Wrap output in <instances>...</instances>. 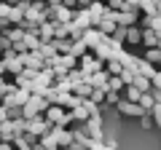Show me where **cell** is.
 I'll list each match as a JSON object with an SVG mask.
<instances>
[{
  "mask_svg": "<svg viewBox=\"0 0 161 150\" xmlns=\"http://www.w3.org/2000/svg\"><path fill=\"white\" fill-rule=\"evenodd\" d=\"M46 110H48V102H46V97L30 94V99L22 104V118H24V121H30V118H38V115H43Z\"/></svg>",
  "mask_w": 161,
  "mask_h": 150,
  "instance_id": "6da1fadb",
  "label": "cell"
},
{
  "mask_svg": "<svg viewBox=\"0 0 161 150\" xmlns=\"http://www.w3.org/2000/svg\"><path fill=\"white\" fill-rule=\"evenodd\" d=\"M115 110H118L124 118H142V115H145V110L140 107L137 102H126L124 97H121V102L115 104Z\"/></svg>",
  "mask_w": 161,
  "mask_h": 150,
  "instance_id": "7a4b0ae2",
  "label": "cell"
},
{
  "mask_svg": "<svg viewBox=\"0 0 161 150\" xmlns=\"http://www.w3.org/2000/svg\"><path fill=\"white\" fill-rule=\"evenodd\" d=\"M48 129H51V126H48V123H46V118H43V115H38V118H30V121H27V129H24V131H27L30 137L40 139V137H43V134L48 131Z\"/></svg>",
  "mask_w": 161,
  "mask_h": 150,
  "instance_id": "3957f363",
  "label": "cell"
},
{
  "mask_svg": "<svg viewBox=\"0 0 161 150\" xmlns=\"http://www.w3.org/2000/svg\"><path fill=\"white\" fill-rule=\"evenodd\" d=\"M51 137L57 139L59 150H62V147H67V145L73 142V131H70V129H59V126H51Z\"/></svg>",
  "mask_w": 161,
  "mask_h": 150,
  "instance_id": "277c9868",
  "label": "cell"
},
{
  "mask_svg": "<svg viewBox=\"0 0 161 150\" xmlns=\"http://www.w3.org/2000/svg\"><path fill=\"white\" fill-rule=\"evenodd\" d=\"M62 115H64V107H57V104H48V110L43 113V118H46L48 126H59V123H62Z\"/></svg>",
  "mask_w": 161,
  "mask_h": 150,
  "instance_id": "5b68a950",
  "label": "cell"
},
{
  "mask_svg": "<svg viewBox=\"0 0 161 150\" xmlns=\"http://www.w3.org/2000/svg\"><path fill=\"white\" fill-rule=\"evenodd\" d=\"M124 43H126V46H140V43H142V29L137 27V24H132V27H126V32H124Z\"/></svg>",
  "mask_w": 161,
  "mask_h": 150,
  "instance_id": "8992f818",
  "label": "cell"
},
{
  "mask_svg": "<svg viewBox=\"0 0 161 150\" xmlns=\"http://www.w3.org/2000/svg\"><path fill=\"white\" fill-rule=\"evenodd\" d=\"M145 48H158V29H142V43Z\"/></svg>",
  "mask_w": 161,
  "mask_h": 150,
  "instance_id": "52a82bcc",
  "label": "cell"
},
{
  "mask_svg": "<svg viewBox=\"0 0 161 150\" xmlns=\"http://www.w3.org/2000/svg\"><path fill=\"white\" fill-rule=\"evenodd\" d=\"M70 94H73V97H78V99H89V94H92V83L83 78L80 83H75V86H73V91H70Z\"/></svg>",
  "mask_w": 161,
  "mask_h": 150,
  "instance_id": "ba28073f",
  "label": "cell"
},
{
  "mask_svg": "<svg viewBox=\"0 0 161 150\" xmlns=\"http://www.w3.org/2000/svg\"><path fill=\"white\" fill-rule=\"evenodd\" d=\"M121 102V91H105V99H102V110H108V107H115V104Z\"/></svg>",
  "mask_w": 161,
  "mask_h": 150,
  "instance_id": "9c48e42d",
  "label": "cell"
},
{
  "mask_svg": "<svg viewBox=\"0 0 161 150\" xmlns=\"http://www.w3.org/2000/svg\"><path fill=\"white\" fill-rule=\"evenodd\" d=\"M83 54H89V46L83 40H73V46H70V56H75V59H80Z\"/></svg>",
  "mask_w": 161,
  "mask_h": 150,
  "instance_id": "30bf717a",
  "label": "cell"
},
{
  "mask_svg": "<svg viewBox=\"0 0 161 150\" xmlns=\"http://www.w3.org/2000/svg\"><path fill=\"white\" fill-rule=\"evenodd\" d=\"M105 91H108V88H94V86H92V94H89V102H92V104H97V107H102Z\"/></svg>",
  "mask_w": 161,
  "mask_h": 150,
  "instance_id": "8fae6325",
  "label": "cell"
},
{
  "mask_svg": "<svg viewBox=\"0 0 161 150\" xmlns=\"http://www.w3.org/2000/svg\"><path fill=\"white\" fill-rule=\"evenodd\" d=\"M54 48H57V54H70V46H73V40L70 38H59V40H51Z\"/></svg>",
  "mask_w": 161,
  "mask_h": 150,
  "instance_id": "7c38bea8",
  "label": "cell"
},
{
  "mask_svg": "<svg viewBox=\"0 0 161 150\" xmlns=\"http://www.w3.org/2000/svg\"><path fill=\"white\" fill-rule=\"evenodd\" d=\"M38 54H40V56H43V59H51V56H57V48H54V43L48 40V43H40Z\"/></svg>",
  "mask_w": 161,
  "mask_h": 150,
  "instance_id": "4fadbf2b",
  "label": "cell"
},
{
  "mask_svg": "<svg viewBox=\"0 0 161 150\" xmlns=\"http://www.w3.org/2000/svg\"><path fill=\"white\" fill-rule=\"evenodd\" d=\"M22 43H24V46H27V51H38V48H40V40H38V38H35V35H30V32H24Z\"/></svg>",
  "mask_w": 161,
  "mask_h": 150,
  "instance_id": "5bb4252c",
  "label": "cell"
},
{
  "mask_svg": "<svg viewBox=\"0 0 161 150\" xmlns=\"http://www.w3.org/2000/svg\"><path fill=\"white\" fill-rule=\"evenodd\" d=\"M145 62L156 67V64L161 62V51H158V48H145Z\"/></svg>",
  "mask_w": 161,
  "mask_h": 150,
  "instance_id": "9a60e30c",
  "label": "cell"
},
{
  "mask_svg": "<svg viewBox=\"0 0 161 150\" xmlns=\"http://www.w3.org/2000/svg\"><path fill=\"white\" fill-rule=\"evenodd\" d=\"M148 118H150V123H153V126H158V123H161V102H156L153 107L148 110Z\"/></svg>",
  "mask_w": 161,
  "mask_h": 150,
  "instance_id": "2e32d148",
  "label": "cell"
},
{
  "mask_svg": "<svg viewBox=\"0 0 161 150\" xmlns=\"http://www.w3.org/2000/svg\"><path fill=\"white\" fill-rule=\"evenodd\" d=\"M64 78H67V81H70V83L75 86V83H80L83 78H86V75L80 72V67H73V70H67V75H64Z\"/></svg>",
  "mask_w": 161,
  "mask_h": 150,
  "instance_id": "e0dca14e",
  "label": "cell"
},
{
  "mask_svg": "<svg viewBox=\"0 0 161 150\" xmlns=\"http://www.w3.org/2000/svg\"><path fill=\"white\" fill-rule=\"evenodd\" d=\"M132 86H137L140 88V91H150V81H148V78H145V75H134V81H132Z\"/></svg>",
  "mask_w": 161,
  "mask_h": 150,
  "instance_id": "ac0fdd59",
  "label": "cell"
},
{
  "mask_svg": "<svg viewBox=\"0 0 161 150\" xmlns=\"http://www.w3.org/2000/svg\"><path fill=\"white\" fill-rule=\"evenodd\" d=\"M51 86L57 88V91H64V94H70V91H73V83H70L67 78H59V81H54Z\"/></svg>",
  "mask_w": 161,
  "mask_h": 150,
  "instance_id": "d6986e66",
  "label": "cell"
},
{
  "mask_svg": "<svg viewBox=\"0 0 161 150\" xmlns=\"http://www.w3.org/2000/svg\"><path fill=\"white\" fill-rule=\"evenodd\" d=\"M134 75H137V72H132L129 67H124V70L118 72V78H121V83H124V86H129V83L134 81Z\"/></svg>",
  "mask_w": 161,
  "mask_h": 150,
  "instance_id": "ffe728a7",
  "label": "cell"
},
{
  "mask_svg": "<svg viewBox=\"0 0 161 150\" xmlns=\"http://www.w3.org/2000/svg\"><path fill=\"white\" fill-rule=\"evenodd\" d=\"M105 6H108V11H113V13H118L121 8H124V0H105Z\"/></svg>",
  "mask_w": 161,
  "mask_h": 150,
  "instance_id": "44dd1931",
  "label": "cell"
},
{
  "mask_svg": "<svg viewBox=\"0 0 161 150\" xmlns=\"http://www.w3.org/2000/svg\"><path fill=\"white\" fill-rule=\"evenodd\" d=\"M59 6H64V8H70V11H75V8H78V0H59Z\"/></svg>",
  "mask_w": 161,
  "mask_h": 150,
  "instance_id": "7402d4cb",
  "label": "cell"
},
{
  "mask_svg": "<svg viewBox=\"0 0 161 150\" xmlns=\"http://www.w3.org/2000/svg\"><path fill=\"white\" fill-rule=\"evenodd\" d=\"M8 110V118H22V107H6Z\"/></svg>",
  "mask_w": 161,
  "mask_h": 150,
  "instance_id": "603a6c76",
  "label": "cell"
},
{
  "mask_svg": "<svg viewBox=\"0 0 161 150\" xmlns=\"http://www.w3.org/2000/svg\"><path fill=\"white\" fill-rule=\"evenodd\" d=\"M0 150H16L14 142H6V139H0Z\"/></svg>",
  "mask_w": 161,
  "mask_h": 150,
  "instance_id": "cb8c5ba5",
  "label": "cell"
},
{
  "mask_svg": "<svg viewBox=\"0 0 161 150\" xmlns=\"http://www.w3.org/2000/svg\"><path fill=\"white\" fill-rule=\"evenodd\" d=\"M3 121H8V110L0 104V123H3Z\"/></svg>",
  "mask_w": 161,
  "mask_h": 150,
  "instance_id": "d4e9b609",
  "label": "cell"
},
{
  "mask_svg": "<svg viewBox=\"0 0 161 150\" xmlns=\"http://www.w3.org/2000/svg\"><path fill=\"white\" fill-rule=\"evenodd\" d=\"M97 3H105V0H97Z\"/></svg>",
  "mask_w": 161,
  "mask_h": 150,
  "instance_id": "484cf974",
  "label": "cell"
},
{
  "mask_svg": "<svg viewBox=\"0 0 161 150\" xmlns=\"http://www.w3.org/2000/svg\"><path fill=\"white\" fill-rule=\"evenodd\" d=\"M0 3H3V0H0Z\"/></svg>",
  "mask_w": 161,
  "mask_h": 150,
  "instance_id": "4316f807",
  "label": "cell"
}]
</instances>
